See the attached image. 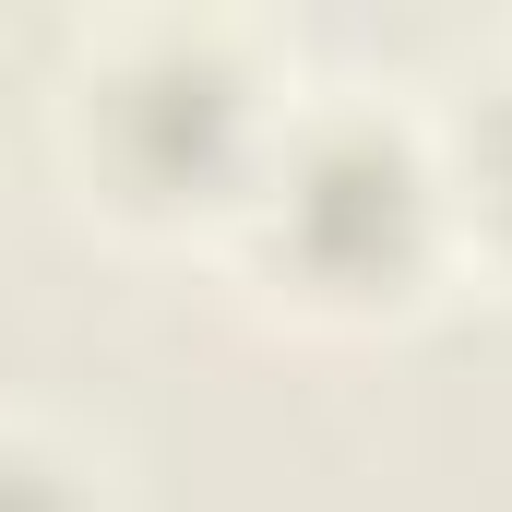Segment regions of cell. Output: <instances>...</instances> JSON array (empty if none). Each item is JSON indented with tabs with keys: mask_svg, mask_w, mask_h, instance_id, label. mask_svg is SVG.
Wrapping results in <instances>:
<instances>
[{
	"mask_svg": "<svg viewBox=\"0 0 512 512\" xmlns=\"http://www.w3.org/2000/svg\"><path fill=\"white\" fill-rule=\"evenodd\" d=\"M227 251L322 322H370L393 298H417L453 251V191H441L429 120L382 108L370 84H298L251 191L227 203Z\"/></svg>",
	"mask_w": 512,
	"mask_h": 512,
	"instance_id": "1",
	"label": "cell"
},
{
	"mask_svg": "<svg viewBox=\"0 0 512 512\" xmlns=\"http://www.w3.org/2000/svg\"><path fill=\"white\" fill-rule=\"evenodd\" d=\"M286 96L298 84L262 60L251 24H227V12H120L60 72V155H72L84 203H108L120 227H191V215L227 227V203L251 191Z\"/></svg>",
	"mask_w": 512,
	"mask_h": 512,
	"instance_id": "2",
	"label": "cell"
},
{
	"mask_svg": "<svg viewBox=\"0 0 512 512\" xmlns=\"http://www.w3.org/2000/svg\"><path fill=\"white\" fill-rule=\"evenodd\" d=\"M429 143H441V191H453V251L512 262V48L453 108H429Z\"/></svg>",
	"mask_w": 512,
	"mask_h": 512,
	"instance_id": "3",
	"label": "cell"
},
{
	"mask_svg": "<svg viewBox=\"0 0 512 512\" xmlns=\"http://www.w3.org/2000/svg\"><path fill=\"white\" fill-rule=\"evenodd\" d=\"M0 512H108V477H96L60 429L0 417Z\"/></svg>",
	"mask_w": 512,
	"mask_h": 512,
	"instance_id": "4",
	"label": "cell"
}]
</instances>
